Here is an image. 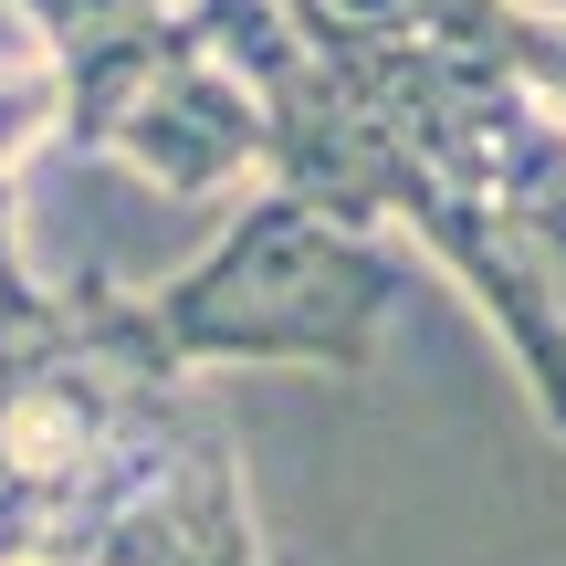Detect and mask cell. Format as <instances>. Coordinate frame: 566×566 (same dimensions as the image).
Segmentation results:
<instances>
[{
  "mask_svg": "<svg viewBox=\"0 0 566 566\" xmlns=\"http://www.w3.org/2000/svg\"><path fill=\"white\" fill-rule=\"evenodd\" d=\"M388 294H399L388 242L315 221L283 189H252L242 221L189 273H168L158 294H126V315H137L147 367L179 388L200 367H336V378H367Z\"/></svg>",
  "mask_w": 566,
  "mask_h": 566,
  "instance_id": "1",
  "label": "cell"
},
{
  "mask_svg": "<svg viewBox=\"0 0 566 566\" xmlns=\"http://www.w3.org/2000/svg\"><path fill=\"white\" fill-rule=\"evenodd\" d=\"M21 336H32V325H21ZM21 336H0V388H11V367H21Z\"/></svg>",
  "mask_w": 566,
  "mask_h": 566,
  "instance_id": "6",
  "label": "cell"
},
{
  "mask_svg": "<svg viewBox=\"0 0 566 566\" xmlns=\"http://www.w3.org/2000/svg\"><path fill=\"white\" fill-rule=\"evenodd\" d=\"M11 11L32 21V63L63 95L53 147H74V158H105L116 116L200 42V21L168 11V0H11Z\"/></svg>",
  "mask_w": 566,
  "mask_h": 566,
  "instance_id": "5",
  "label": "cell"
},
{
  "mask_svg": "<svg viewBox=\"0 0 566 566\" xmlns=\"http://www.w3.org/2000/svg\"><path fill=\"white\" fill-rule=\"evenodd\" d=\"M346 74L378 95V116L399 126V147L451 179L535 273H546L556 315H566V116L535 105L525 84L483 74L462 53H367Z\"/></svg>",
  "mask_w": 566,
  "mask_h": 566,
  "instance_id": "2",
  "label": "cell"
},
{
  "mask_svg": "<svg viewBox=\"0 0 566 566\" xmlns=\"http://www.w3.org/2000/svg\"><path fill=\"white\" fill-rule=\"evenodd\" d=\"M263 11L325 63L462 53L566 116V11H535V0H263Z\"/></svg>",
  "mask_w": 566,
  "mask_h": 566,
  "instance_id": "3",
  "label": "cell"
},
{
  "mask_svg": "<svg viewBox=\"0 0 566 566\" xmlns=\"http://www.w3.org/2000/svg\"><path fill=\"white\" fill-rule=\"evenodd\" d=\"M11 566H273V556H263V525H252V493H242V462H231L221 420H200L189 451L137 504H116L105 525L63 535V546H32Z\"/></svg>",
  "mask_w": 566,
  "mask_h": 566,
  "instance_id": "4",
  "label": "cell"
}]
</instances>
